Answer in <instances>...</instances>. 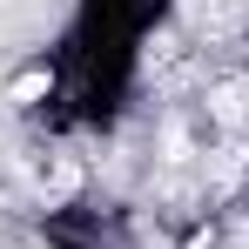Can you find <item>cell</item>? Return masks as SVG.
<instances>
[{"label": "cell", "mask_w": 249, "mask_h": 249, "mask_svg": "<svg viewBox=\"0 0 249 249\" xmlns=\"http://www.w3.org/2000/svg\"><path fill=\"white\" fill-rule=\"evenodd\" d=\"M41 94H54V68H20V74L7 81V101H14V108H34Z\"/></svg>", "instance_id": "obj_1"}]
</instances>
